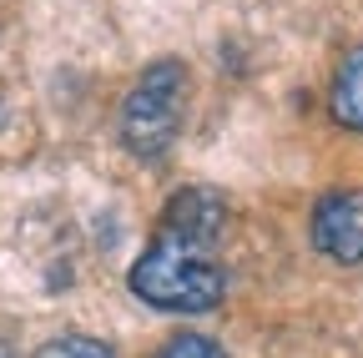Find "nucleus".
<instances>
[{
  "label": "nucleus",
  "instance_id": "4",
  "mask_svg": "<svg viewBox=\"0 0 363 358\" xmlns=\"http://www.w3.org/2000/svg\"><path fill=\"white\" fill-rule=\"evenodd\" d=\"M313 247L323 257H333V262H343V267L363 262V187H338L328 197H318Z\"/></svg>",
  "mask_w": 363,
  "mask_h": 358
},
{
  "label": "nucleus",
  "instance_id": "1",
  "mask_svg": "<svg viewBox=\"0 0 363 358\" xmlns=\"http://www.w3.org/2000/svg\"><path fill=\"white\" fill-rule=\"evenodd\" d=\"M131 293L162 313H207L227 298V278L212 262V252L157 237L131 262Z\"/></svg>",
  "mask_w": 363,
  "mask_h": 358
},
{
  "label": "nucleus",
  "instance_id": "8",
  "mask_svg": "<svg viewBox=\"0 0 363 358\" xmlns=\"http://www.w3.org/2000/svg\"><path fill=\"white\" fill-rule=\"evenodd\" d=\"M0 358H11V353H6V348H0Z\"/></svg>",
  "mask_w": 363,
  "mask_h": 358
},
{
  "label": "nucleus",
  "instance_id": "5",
  "mask_svg": "<svg viewBox=\"0 0 363 358\" xmlns=\"http://www.w3.org/2000/svg\"><path fill=\"white\" fill-rule=\"evenodd\" d=\"M328 111L338 126L363 131V46L343 56V66L333 76V91H328Z\"/></svg>",
  "mask_w": 363,
  "mask_h": 358
},
{
  "label": "nucleus",
  "instance_id": "3",
  "mask_svg": "<svg viewBox=\"0 0 363 358\" xmlns=\"http://www.w3.org/2000/svg\"><path fill=\"white\" fill-rule=\"evenodd\" d=\"M227 233V197L212 187H182L177 197H167L162 207V237L182 242V247H197L212 252Z\"/></svg>",
  "mask_w": 363,
  "mask_h": 358
},
{
  "label": "nucleus",
  "instance_id": "7",
  "mask_svg": "<svg viewBox=\"0 0 363 358\" xmlns=\"http://www.w3.org/2000/svg\"><path fill=\"white\" fill-rule=\"evenodd\" d=\"M157 358H227V348L207 333H177V338H167V348Z\"/></svg>",
  "mask_w": 363,
  "mask_h": 358
},
{
  "label": "nucleus",
  "instance_id": "2",
  "mask_svg": "<svg viewBox=\"0 0 363 358\" xmlns=\"http://www.w3.org/2000/svg\"><path fill=\"white\" fill-rule=\"evenodd\" d=\"M182 116H187V66L177 56H162L131 81L121 101V147L142 162L167 157L182 131Z\"/></svg>",
  "mask_w": 363,
  "mask_h": 358
},
{
  "label": "nucleus",
  "instance_id": "6",
  "mask_svg": "<svg viewBox=\"0 0 363 358\" xmlns=\"http://www.w3.org/2000/svg\"><path fill=\"white\" fill-rule=\"evenodd\" d=\"M35 358H116V348L91 333H61V338H45L35 348Z\"/></svg>",
  "mask_w": 363,
  "mask_h": 358
}]
</instances>
